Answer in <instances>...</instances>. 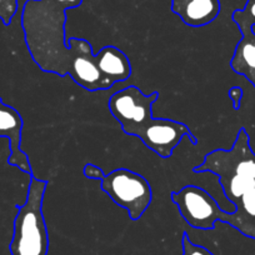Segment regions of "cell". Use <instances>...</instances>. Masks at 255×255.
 <instances>
[{"mask_svg": "<svg viewBox=\"0 0 255 255\" xmlns=\"http://www.w3.org/2000/svg\"><path fill=\"white\" fill-rule=\"evenodd\" d=\"M181 248H183V255H214L207 248L202 245H197L189 239L188 233H184L181 238Z\"/></svg>", "mask_w": 255, "mask_h": 255, "instance_id": "4fadbf2b", "label": "cell"}, {"mask_svg": "<svg viewBox=\"0 0 255 255\" xmlns=\"http://www.w3.org/2000/svg\"><path fill=\"white\" fill-rule=\"evenodd\" d=\"M18 11V0H0V20L4 25H10Z\"/></svg>", "mask_w": 255, "mask_h": 255, "instance_id": "7c38bea8", "label": "cell"}, {"mask_svg": "<svg viewBox=\"0 0 255 255\" xmlns=\"http://www.w3.org/2000/svg\"><path fill=\"white\" fill-rule=\"evenodd\" d=\"M83 0H26L21 13L25 43L36 65L45 73L69 75L88 92L108 90L113 83L95 65L93 46L85 39L65 38L67 10Z\"/></svg>", "mask_w": 255, "mask_h": 255, "instance_id": "6da1fadb", "label": "cell"}, {"mask_svg": "<svg viewBox=\"0 0 255 255\" xmlns=\"http://www.w3.org/2000/svg\"><path fill=\"white\" fill-rule=\"evenodd\" d=\"M171 10L193 28L205 26L214 21L220 13L219 0H171Z\"/></svg>", "mask_w": 255, "mask_h": 255, "instance_id": "52a82bcc", "label": "cell"}, {"mask_svg": "<svg viewBox=\"0 0 255 255\" xmlns=\"http://www.w3.org/2000/svg\"><path fill=\"white\" fill-rule=\"evenodd\" d=\"M84 175L87 176L88 179H102L104 176V171L102 170V168L94 165V164H85L84 170H83Z\"/></svg>", "mask_w": 255, "mask_h": 255, "instance_id": "5bb4252c", "label": "cell"}, {"mask_svg": "<svg viewBox=\"0 0 255 255\" xmlns=\"http://www.w3.org/2000/svg\"><path fill=\"white\" fill-rule=\"evenodd\" d=\"M219 183L222 185L224 195L229 202L235 205V203L249 190L255 188V178L245 175H238V174H232V175H223L219 176Z\"/></svg>", "mask_w": 255, "mask_h": 255, "instance_id": "8fae6325", "label": "cell"}, {"mask_svg": "<svg viewBox=\"0 0 255 255\" xmlns=\"http://www.w3.org/2000/svg\"><path fill=\"white\" fill-rule=\"evenodd\" d=\"M235 212L228 213L227 223L242 233L243 235L255 239V188L245 193L237 203Z\"/></svg>", "mask_w": 255, "mask_h": 255, "instance_id": "9c48e42d", "label": "cell"}, {"mask_svg": "<svg viewBox=\"0 0 255 255\" xmlns=\"http://www.w3.org/2000/svg\"><path fill=\"white\" fill-rule=\"evenodd\" d=\"M243 35L244 38L237 45L230 65L234 72L245 75L249 79L252 73H255V35L252 31Z\"/></svg>", "mask_w": 255, "mask_h": 255, "instance_id": "30bf717a", "label": "cell"}, {"mask_svg": "<svg viewBox=\"0 0 255 255\" xmlns=\"http://www.w3.org/2000/svg\"><path fill=\"white\" fill-rule=\"evenodd\" d=\"M135 136L143 141L146 148L163 159L173 155L184 136H188L191 144H197V138L188 125L164 118H151L136 131Z\"/></svg>", "mask_w": 255, "mask_h": 255, "instance_id": "8992f818", "label": "cell"}, {"mask_svg": "<svg viewBox=\"0 0 255 255\" xmlns=\"http://www.w3.org/2000/svg\"><path fill=\"white\" fill-rule=\"evenodd\" d=\"M170 198L183 219L194 229L212 230L217 222L227 223L228 213L200 186L185 185L179 191H173Z\"/></svg>", "mask_w": 255, "mask_h": 255, "instance_id": "277c9868", "label": "cell"}, {"mask_svg": "<svg viewBox=\"0 0 255 255\" xmlns=\"http://www.w3.org/2000/svg\"><path fill=\"white\" fill-rule=\"evenodd\" d=\"M48 181L31 175L25 203L18 209L9 250L11 255H48L49 234L43 214Z\"/></svg>", "mask_w": 255, "mask_h": 255, "instance_id": "7a4b0ae2", "label": "cell"}, {"mask_svg": "<svg viewBox=\"0 0 255 255\" xmlns=\"http://www.w3.org/2000/svg\"><path fill=\"white\" fill-rule=\"evenodd\" d=\"M229 98L233 100V104H234V109L239 110L240 109V102H242V98H243L242 88H239V87L230 88Z\"/></svg>", "mask_w": 255, "mask_h": 255, "instance_id": "9a60e30c", "label": "cell"}, {"mask_svg": "<svg viewBox=\"0 0 255 255\" xmlns=\"http://www.w3.org/2000/svg\"><path fill=\"white\" fill-rule=\"evenodd\" d=\"M159 92L146 95L135 85L114 93L109 99V110L127 135L135 136L136 131L153 117V105Z\"/></svg>", "mask_w": 255, "mask_h": 255, "instance_id": "5b68a950", "label": "cell"}, {"mask_svg": "<svg viewBox=\"0 0 255 255\" xmlns=\"http://www.w3.org/2000/svg\"><path fill=\"white\" fill-rule=\"evenodd\" d=\"M102 190L123 209L128 210L131 220H139L153 200L151 185L141 174L125 168H118L104 174Z\"/></svg>", "mask_w": 255, "mask_h": 255, "instance_id": "3957f363", "label": "cell"}, {"mask_svg": "<svg viewBox=\"0 0 255 255\" xmlns=\"http://www.w3.org/2000/svg\"><path fill=\"white\" fill-rule=\"evenodd\" d=\"M95 65L110 83L125 82L131 75V64L127 54L114 45H107L94 56Z\"/></svg>", "mask_w": 255, "mask_h": 255, "instance_id": "ba28073f", "label": "cell"}]
</instances>
